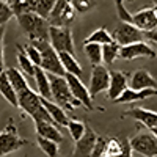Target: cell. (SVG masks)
Wrapping results in <instances>:
<instances>
[{"label":"cell","mask_w":157,"mask_h":157,"mask_svg":"<svg viewBox=\"0 0 157 157\" xmlns=\"http://www.w3.org/2000/svg\"><path fill=\"white\" fill-rule=\"evenodd\" d=\"M17 17L19 27L32 41H50V24L46 17L36 14V13H24Z\"/></svg>","instance_id":"obj_1"},{"label":"cell","mask_w":157,"mask_h":157,"mask_svg":"<svg viewBox=\"0 0 157 157\" xmlns=\"http://www.w3.org/2000/svg\"><path fill=\"white\" fill-rule=\"evenodd\" d=\"M49 78H50V86H52V99H54L55 104H58L64 110H74L77 107H82L80 101H77L74 94L71 93L66 77L49 74Z\"/></svg>","instance_id":"obj_2"},{"label":"cell","mask_w":157,"mask_h":157,"mask_svg":"<svg viewBox=\"0 0 157 157\" xmlns=\"http://www.w3.org/2000/svg\"><path fill=\"white\" fill-rule=\"evenodd\" d=\"M32 44L41 50V55H43L41 68L46 72L55 74V75H61V77L66 75V71H64V68H63L60 54L54 47H52L50 41H32Z\"/></svg>","instance_id":"obj_3"},{"label":"cell","mask_w":157,"mask_h":157,"mask_svg":"<svg viewBox=\"0 0 157 157\" xmlns=\"http://www.w3.org/2000/svg\"><path fill=\"white\" fill-rule=\"evenodd\" d=\"M74 17H75V8L72 6L71 0H57L47 21L52 27H69Z\"/></svg>","instance_id":"obj_4"},{"label":"cell","mask_w":157,"mask_h":157,"mask_svg":"<svg viewBox=\"0 0 157 157\" xmlns=\"http://www.w3.org/2000/svg\"><path fill=\"white\" fill-rule=\"evenodd\" d=\"M113 39L123 47V46L145 41V33L130 22H120L113 32Z\"/></svg>","instance_id":"obj_5"},{"label":"cell","mask_w":157,"mask_h":157,"mask_svg":"<svg viewBox=\"0 0 157 157\" xmlns=\"http://www.w3.org/2000/svg\"><path fill=\"white\" fill-rule=\"evenodd\" d=\"M50 44L58 54L68 52V54L75 55L74 52V39L69 27H52L50 25Z\"/></svg>","instance_id":"obj_6"},{"label":"cell","mask_w":157,"mask_h":157,"mask_svg":"<svg viewBox=\"0 0 157 157\" xmlns=\"http://www.w3.org/2000/svg\"><path fill=\"white\" fill-rule=\"evenodd\" d=\"M25 143H27V141L19 137L16 126L13 123H10L2 130V134H0V154H2V155L11 154V152L17 151L19 148H22Z\"/></svg>","instance_id":"obj_7"},{"label":"cell","mask_w":157,"mask_h":157,"mask_svg":"<svg viewBox=\"0 0 157 157\" xmlns=\"http://www.w3.org/2000/svg\"><path fill=\"white\" fill-rule=\"evenodd\" d=\"M129 140H130V146H132L135 152L145 157L157 155V137L152 132H141Z\"/></svg>","instance_id":"obj_8"},{"label":"cell","mask_w":157,"mask_h":157,"mask_svg":"<svg viewBox=\"0 0 157 157\" xmlns=\"http://www.w3.org/2000/svg\"><path fill=\"white\" fill-rule=\"evenodd\" d=\"M110 86V71L104 66V64H98V66H91V77H90V93L91 96H96L102 91H109Z\"/></svg>","instance_id":"obj_9"},{"label":"cell","mask_w":157,"mask_h":157,"mask_svg":"<svg viewBox=\"0 0 157 157\" xmlns=\"http://www.w3.org/2000/svg\"><path fill=\"white\" fill-rule=\"evenodd\" d=\"M66 77V80L69 83V88H71V93L74 94V98L77 101H80L82 104V107L85 110H93V96H91L90 93V88L85 86L80 80V77H77V75H72V74H66L64 75Z\"/></svg>","instance_id":"obj_10"},{"label":"cell","mask_w":157,"mask_h":157,"mask_svg":"<svg viewBox=\"0 0 157 157\" xmlns=\"http://www.w3.org/2000/svg\"><path fill=\"white\" fill-rule=\"evenodd\" d=\"M155 58L157 52L145 41L134 43L129 46H123L120 52V58L123 60H135V58Z\"/></svg>","instance_id":"obj_11"},{"label":"cell","mask_w":157,"mask_h":157,"mask_svg":"<svg viewBox=\"0 0 157 157\" xmlns=\"http://www.w3.org/2000/svg\"><path fill=\"white\" fill-rule=\"evenodd\" d=\"M98 137L99 135H96L94 130L86 124V132L78 141H75V146H74L71 157H91V152H93L96 146Z\"/></svg>","instance_id":"obj_12"},{"label":"cell","mask_w":157,"mask_h":157,"mask_svg":"<svg viewBox=\"0 0 157 157\" xmlns=\"http://www.w3.org/2000/svg\"><path fill=\"white\" fill-rule=\"evenodd\" d=\"M134 25L140 29L143 33L152 32L157 29V11L154 6L140 10L134 14Z\"/></svg>","instance_id":"obj_13"},{"label":"cell","mask_w":157,"mask_h":157,"mask_svg":"<svg viewBox=\"0 0 157 157\" xmlns=\"http://www.w3.org/2000/svg\"><path fill=\"white\" fill-rule=\"evenodd\" d=\"M129 74L123 71H110V86L107 96L112 101H116L129 88Z\"/></svg>","instance_id":"obj_14"},{"label":"cell","mask_w":157,"mask_h":157,"mask_svg":"<svg viewBox=\"0 0 157 157\" xmlns=\"http://www.w3.org/2000/svg\"><path fill=\"white\" fill-rule=\"evenodd\" d=\"M124 116H129L135 120L137 123L143 124L148 129H152L157 126V112L148 110V109H143V107H132L124 112Z\"/></svg>","instance_id":"obj_15"},{"label":"cell","mask_w":157,"mask_h":157,"mask_svg":"<svg viewBox=\"0 0 157 157\" xmlns=\"http://www.w3.org/2000/svg\"><path fill=\"white\" fill-rule=\"evenodd\" d=\"M130 88L132 90H157V80L151 75L148 69H138L130 77Z\"/></svg>","instance_id":"obj_16"},{"label":"cell","mask_w":157,"mask_h":157,"mask_svg":"<svg viewBox=\"0 0 157 157\" xmlns=\"http://www.w3.org/2000/svg\"><path fill=\"white\" fill-rule=\"evenodd\" d=\"M0 93H2L3 99H6V102H10L13 107L19 109V98H17V91L14 90L13 83L10 82L6 69L0 71Z\"/></svg>","instance_id":"obj_17"},{"label":"cell","mask_w":157,"mask_h":157,"mask_svg":"<svg viewBox=\"0 0 157 157\" xmlns=\"http://www.w3.org/2000/svg\"><path fill=\"white\" fill-rule=\"evenodd\" d=\"M151 96H157V90L148 88V90H132V88H127L124 93L118 98L116 104H130V102H135V101H143V99H148Z\"/></svg>","instance_id":"obj_18"},{"label":"cell","mask_w":157,"mask_h":157,"mask_svg":"<svg viewBox=\"0 0 157 157\" xmlns=\"http://www.w3.org/2000/svg\"><path fill=\"white\" fill-rule=\"evenodd\" d=\"M41 101H43V105L47 109V112L50 113V116H52V120H54V123L57 124V126H64V127H68V124H69V118H68V115H66V112H64V109L63 107H60L58 104H55V102H52L50 99H46V98H41Z\"/></svg>","instance_id":"obj_19"},{"label":"cell","mask_w":157,"mask_h":157,"mask_svg":"<svg viewBox=\"0 0 157 157\" xmlns=\"http://www.w3.org/2000/svg\"><path fill=\"white\" fill-rule=\"evenodd\" d=\"M35 127H36L38 137H43V138L57 141V143L63 141V135L60 132V129L57 127V124H54V123H35Z\"/></svg>","instance_id":"obj_20"},{"label":"cell","mask_w":157,"mask_h":157,"mask_svg":"<svg viewBox=\"0 0 157 157\" xmlns=\"http://www.w3.org/2000/svg\"><path fill=\"white\" fill-rule=\"evenodd\" d=\"M35 83H36V88H38V93L41 98H46V99H52V86H50V78L47 75V72L38 66L36 68V75H35Z\"/></svg>","instance_id":"obj_21"},{"label":"cell","mask_w":157,"mask_h":157,"mask_svg":"<svg viewBox=\"0 0 157 157\" xmlns=\"http://www.w3.org/2000/svg\"><path fill=\"white\" fill-rule=\"evenodd\" d=\"M17 63H19V69L24 72V75H27L29 78H33L36 75V68L33 64V61L29 58V55L25 54L24 46H17Z\"/></svg>","instance_id":"obj_22"},{"label":"cell","mask_w":157,"mask_h":157,"mask_svg":"<svg viewBox=\"0 0 157 157\" xmlns=\"http://www.w3.org/2000/svg\"><path fill=\"white\" fill-rule=\"evenodd\" d=\"M6 74H8V78L10 82L13 83V86H14V90L17 91V94L22 93L24 90L29 88V82L25 80V75L21 69H16V68H8L6 69Z\"/></svg>","instance_id":"obj_23"},{"label":"cell","mask_w":157,"mask_h":157,"mask_svg":"<svg viewBox=\"0 0 157 157\" xmlns=\"http://www.w3.org/2000/svg\"><path fill=\"white\" fill-rule=\"evenodd\" d=\"M60 58H61L63 68L66 71V74H72V75H77V77L82 75V68H80V64H78V61L75 60V55L68 54V52H61Z\"/></svg>","instance_id":"obj_24"},{"label":"cell","mask_w":157,"mask_h":157,"mask_svg":"<svg viewBox=\"0 0 157 157\" xmlns=\"http://www.w3.org/2000/svg\"><path fill=\"white\" fill-rule=\"evenodd\" d=\"M113 41H115V39H113V35H110V33H109V30H107V29H104V27H101V29L94 30L90 36H86V38H85V44L94 43V44L105 46V44H110V43H113Z\"/></svg>","instance_id":"obj_25"},{"label":"cell","mask_w":157,"mask_h":157,"mask_svg":"<svg viewBox=\"0 0 157 157\" xmlns=\"http://www.w3.org/2000/svg\"><path fill=\"white\" fill-rule=\"evenodd\" d=\"M57 3V0H30V5H32V11L36 13V14L43 16V17H49V14L52 13Z\"/></svg>","instance_id":"obj_26"},{"label":"cell","mask_w":157,"mask_h":157,"mask_svg":"<svg viewBox=\"0 0 157 157\" xmlns=\"http://www.w3.org/2000/svg\"><path fill=\"white\" fill-rule=\"evenodd\" d=\"M85 55L88 57L91 66H98V64L104 63V54H102L101 44H94V43L85 44Z\"/></svg>","instance_id":"obj_27"},{"label":"cell","mask_w":157,"mask_h":157,"mask_svg":"<svg viewBox=\"0 0 157 157\" xmlns=\"http://www.w3.org/2000/svg\"><path fill=\"white\" fill-rule=\"evenodd\" d=\"M120 52H121V46L116 41L102 46V54H104V63L105 64H112L116 58H120Z\"/></svg>","instance_id":"obj_28"},{"label":"cell","mask_w":157,"mask_h":157,"mask_svg":"<svg viewBox=\"0 0 157 157\" xmlns=\"http://www.w3.org/2000/svg\"><path fill=\"white\" fill-rule=\"evenodd\" d=\"M14 16V10L6 2H0V39L3 41V33H5V25L6 22Z\"/></svg>","instance_id":"obj_29"},{"label":"cell","mask_w":157,"mask_h":157,"mask_svg":"<svg viewBox=\"0 0 157 157\" xmlns=\"http://www.w3.org/2000/svg\"><path fill=\"white\" fill-rule=\"evenodd\" d=\"M68 130H69V135L72 137V140L78 141L86 132V123L78 121V120H71L68 124Z\"/></svg>","instance_id":"obj_30"},{"label":"cell","mask_w":157,"mask_h":157,"mask_svg":"<svg viewBox=\"0 0 157 157\" xmlns=\"http://www.w3.org/2000/svg\"><path fill=\"white\" fill-rule=\"evenodd\" d=\"M38 145L47 157H58V145L60 143L43 138V137H38Z\"/></svg>","instance_id":"obj_31"},{"label":"cell","mask_w":157,"mask_h":157,"mask_svg":"<svg viewBox=\"0 0 157 157\" xmlns=\"http://www.w3.org/2000/svg\"><path fill=\"white\" fill-rule=\"evenodd\" d=\"M24 50H25V54L29 55V58L33 61V64H35V66H41V61H43L41 50H39L38 47H35L32 43L25 44V46H24Z\"/></svg>","instance_id":"obj_32"},{"label":"cell","mask_w":157,"mask_h":157,"mask_svg":"<svg viewBox=\"0 0 157 157\" xmlns=\"http://www.w3.org/2000/svg\"><path fill=\"white\" fill-rule=\"evenodd\" d=\"M107 145H109V138L105 137H98L96 146L91 152V157H107Z\"/></svg>","instance_id":"obj_33"},{"label":"cell","mask_w":157,"mask_h":157,"mask_svg":"<svg viewBox=\"0 0 157 157\" xmlns=\"http://www.w3.org/2000/svg\"><path fill=\"white\" fill-rule=\"evenodd\" d=\"M123 149V141L116 138H109L107 145V157H120Z\"/></svg>","instance_id":"obj_34"},{"label":"cell","mask_w":157,"mask_h":157,"mask_svg":"<svg viewBox=\"0 0 157 157\" xmlns=\"http://www.w3.org/2000/svg\"><path fill=\"white\" fill-rule=\"evenodd\" d=\"M71 3L75 8V11L86 13L88 10H91V8L96 5V0H71Z\"/></svg>","instance_id":"obj_35"},{"label":"cell","mask_w":157,"mask_h":157,"mask_svg":"<svg viewBox=\"0 0 157 157\" xmlns=\"http://www.w3.org/2000/svg\"><path fill=\"white\" fill-rule=\"evenodd\" d=\"M123 141V149H121V155L120 157H132V146H130V140L129 138H121Z\"/></svg>","instance_id":"obj_36"},{"label":"cell","mask_w":157,"mask_h":157,"mask_svg":"<svg viewBox=\"0 0 157 157\" xmlns=\"http://www.w3.org/2000/svg\"><path fill=\"white\" fill-rule=\"evenodd\" d=\"M149 132H152V134L157 137V126H155V127H152V129H149Z\"/></svg>","instance_id":"obj_37"},{"label":"cell","mask_w":157,"mask_h":157,"mask_svg":"<svg viewBox=\"0 0 157 157\" xmlns=\"http://www.w3.org/2000/svg\"><path fill=\"white\" fill-rule=\"evenodd\" d=\"M115 5H116V6H120V5H123V0H115Z\"/></svg>","instance_id":"obj_38"},{"label":"cell","mask_w":157,"mask_h":157,"mask_svg":"<svg viewBox=\"0 0 157 157\" xmlns=\"http://www.w3.org/2000/svg\"><path fill=\"white\" fill-rule=\"evenodd\" d=\"M2 2H6V3H10V5H11V3H14L16 0H2Z\"/></svg>","instance_id":"obj_39"},{"label":"cell","mask_w":157,"mask_h":157,"mask_svg":"<svg viewBox=\"0 0 157 157\" xmlns=\"http://www.w3.org/2000/svg\"><path fill=\"white\" fill-rule=\"evenodd\" d=\"M154 3H155V6H154V8H155V11H157V0H154Z\"/></svg>","instance_id":"obj_40"},{"label":"cell","mask_w":157,"mask_h":157,"mask_svg":"<svg viewBox=\"0 0 157 157\" xmlns=\"http://www.w3.org/2000/svg\"><path fill=\"white\" fill-rule=\"evenodd\" d=\"M127 2H132V0H127Z\"/></svg>","instance_id":"obj_41"},{"label":"cell","mask_w":157,"mask_h":157,"mask_svg":"<svg viewBox=\"0 0 157 157\" xmlns=\"http://www.w3.org/2000/svg\"><path fill=\"white\" fill-rule=\"evenodd\" d=\"M155 157H157V155H155Z\"/></svg>","instance_id":"obj_42"}]
</instances>
